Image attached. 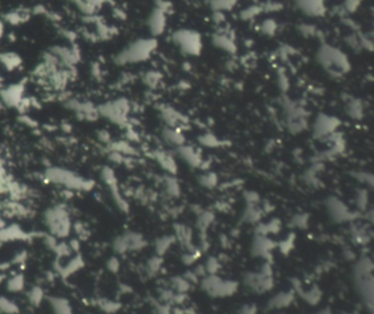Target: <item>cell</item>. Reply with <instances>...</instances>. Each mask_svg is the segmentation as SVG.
Returning <instances> with one entry per match:
<instances>
[{
    "label": "cell",
    "mask_w": 374,
    "mask_h": 314,
    "mask_svg": "<svg viewBox=\"0 0 374 314\" xmlns=\"http://www.w3.org/2000/svg\"><path fill=\"white\" fill-rule=\"evenodd\" d=\"M340 126V120L334 116L319 114L312 123L313 136L317 140H326L337 132Z\"/></svg>",
    "instance_id": "11"
},
{
    "label": "cell",
    "mask_w": 374,
    "mask_h": 314,
    "mask_svg": "<svg viewBox=\"0 0 374 314\" xmlns=\"http://www.w3.org/2000/svg\"><path fill=\"white\" fill-rule=\"evenodd\" d=\"M296 8L310 18H319L326 14L325 0H295Z\"/></svg>",
    "instance_id": "20"
},
{
    "label": "cell",
    "mask_w": 374,
    "mask_h": 314,
    "mask_svg": "<svg viewBox=\"0 0 374 314\" xmlns=\"http://www.w3.org/2000/svg\"><path fill=\"white\" fill-rule=\"evenodd\" d=\"M198 183L203 188L213 189L218 186L219 178L213 171H205V173L200 175V177L198 178Z\"/></svg>",
    "instance_id": "37"
},
{
    "label": "cell",
    "mask_w": 374,
    "mask_h": 314,
    "mask_svg": "<svg viewBox=\"0 0 374 314\" xmlns=\"http://www.w3.org/2000/svg\"><path fill=\"white\" fill-rule=\"evenodd\" d=\"M3 227H4V221L2 219V216H0V228H3Z\"/></svg>",
    "instance_id": "62"
},
{
    "label": "cell",
    "mask_w": 374,
    "mask_h": 314,
    "mask_svg": "<svg viewBox=\"0 0 374 314\" xmlns=\"http://www.w3.org/2000/svg\"><path fill=\"white\" fill-rule=\"evenodd\" d=\"M276 30H278V25H276L275 21L272 19H267L260 25V31L267 36L274 35Z\"/></svg>",
    "instance_id": "46"
},
{
    "label": "cell",
    "mask_w": 374,
    "mask_h": 314,
    "mask_svg": "<svg viewBox=\"0 0 374 314\" xmlns=\"http://www.w3.org/2000/svg\"><path fill=\"white\" fill-rule=\"evenodd\" d=\"M369 204V193L365 188L359 189L356 193V206L359 211H365L366 207Z\"/></svg>",
    "instance_id": "42"
},
{
    "label": "cell",
    "mask_w": 374,
    "mask_h": 314,
    "mask_svg": "<svg viewBox=\"0 0 374 314\" xmlns=\"http://www.w3.org/2000/svg\"><path fill=\"white\" fill-rule=\"evenodd\" d=\"M0 63L7 71H14L21 65L22 59L20 55L13 53V52H6V53H0Z\"/></svg>",
    "instance_id": "31"
},
{
    "label": "cell",
    "mask_w": 374,
    "mask_h": 314,
    "mask_svg": "<svg viewBox=\"0 0 374 314\" xmlns=\"http://www.w3.org/2000/svg\"><path fill=\"white\" fill-rule=\"evenodd\" d=\"M26 85L24 81L12 84L8 87L0 89V101L7 107L18 108L24 99Z\"/></svg>",
    "instance_id": "15"
},
{
    "label": "cell",
    "mask_w": 374,
    "mask_h": 314,
    "mask_svg": "<svg viewBox=\"0 0 374 314\" xmlns=\"http://www.w3.org/2000/svg\"><path fill=\"white\" fill-rule=\"evenodd\" d=\"M44 299V293L43 290L39 287L33 288L29 294V300L33 305H39L43 301Z\"/></svg>",
    "instance_id": "50"
},
{
    "label": "cell",
    "mask_w": 374,
    "mask_h": 314,
    "mask_svg": "<svg viewBox=\"0 0 374 314\" xmlns=\"http://www.w3.org/2000/svg\"><path fill=\"white\" fill-rule=\"evenodd\" d=\"M281 106L284 115V124L290 133L298 134L309 128L308 112L302 106L287 98L283 99Z\"/></svg>",
    "instance_id": "5"
},
{
    "label": "cell",
    "mask_w": 374,
    "mask_h": 314,
    "mask_svg": "<svg viewBox=\"0 0 374 314\" xmlns=\"http://www.w3.org/2000/svg\"><path fill=\"white\" fill-rule=\"evenodd\" d=\"M167 13H168L167 10L160 8V7L155 6L151 14L148 16L147 27L153 37L161 35L165 32V30H166Z\"/></svg>",
    "instance_id": "17"
},
{
    "label": "cell",
    "mask_w": 374,
    "mask_h": 314,
    "mask_svg": "<svg viewBox=\"0 0 374 314\" xmlns=\"http://www.w3.org/2000/svg\"><path fill=\"white\" fill-rule=\"evenodd\" d=\"M44 222L52 236L66 237L72 230L69 213L63 206H54L44 213Z\"/></svg>",
    "instance_id": "6"
},
{
    "label": "cell",
    "mask_w": 374,
    "mask_h": 314,
    "mask_svg": "<svg viewBox=\"0 0 374 314\" xmlns=\"http://www.w3.org/2000/svg\"><path fill=\"white\" fill-rule=\"evenodd\" d=\"M238 0H208V6L213 12H226L234 8Z\"/></svg>",
    "instance_id": "36"
},
{
    "label": "cell",
    "mask_w": 374,
    "mask_h": 314,
    "mask_svg": "<svg viewBox=\"0 0 374 314\" xmlns=\"http://www.w3.org/2000/svg\"><path fill=\"white\" fill-rule=\"evenodd\" d=\"M101 179H102V182L106 184V186L109 188L111 196H112V198H113L114 203L116 204L118 208L121 211L128 212L129 211V205L124 200V198L122 197L121 191H120L118 179H116V176L114 174V170L112 169L111 167H108V166L103 167L102 170H101Z\"/></svg>",
    "instance_id": "14"
},
{
    "label": "cell",
    "mask_w": 374,
    "mask_h": 314,
    "mask_svg": "<svg viewBox=\"0 0 374 314\" xmlns=\"http://www.w3.org/2000/svg\"><path fill=\"white\" fill-rule=\"evenodd\" d=\"M162 187L169 197L177 198L180 196L181 187L175 175H165L162 178Z\"/></svg>",
    "instance_id": "29"
},
{
    "label": "cell",
    "mask_w": 374,
    "mask_h": 314,
    "mask_svg": "<svg viewBox=\"0 0 374 314\" xmlns=\"http://www.w3.org/2000/svg\"><path fill=\"white\" fill-rule=\"evenodd\" d=\"M160 80H161L160 73L155 72V71H149V72L145 73L144 77H143L144 84L146 86H148L149 88H156L159 85Z\"/></svg>",
    "instance_id": "41"
},
{
    "label": "cell",
    "mask_w": 374,
    "mask_h": 314,
    "mask_svg": "<svg viewBox=\"0 0 374 314\" xmlns=\"http://www.w3.org/2000/svg\"><path fill=\"white\" fill-rule=\"evenodd\" d=\"M353 279L356 291L366 309L372 313L373 310V263L369 256H362L356 260L353 268Z\"/></svg>",
    "instance_id": "1"
},
{
    "label": "cell",
    "mask_w": 374,
    "mask_h": 314,
    "mask_svg": "<svg viewBox=\"0 0 374 314\" xmlns=\"http://www.w3.org/2000/svg\"><path fill=\"white\" fill-rule=\"evenodd\" d=\"M274 248L275 244L268 235L256 234L252 238L250 253L252 256L269 261V259L271 258L272 251L274 250Z\"/></svg>",
    "instance_id": "16"
},
{
    "label": "cell",
    "mask_w": 374,
    "mask_h": 314,
    "mask_svg": "<svg viewBox=\"0 0 374 314\" xmlns=\"http://www.w3.org/2000/svg\"><path fill=\"white\" fill-rule=\"evenodd\" d=\"M82 265H84L82 258L80 256H76L72 261H69V263L67 264L66 266L62 267L61 271H59V273H61L64 276V277H68V276H71L72 274L79 271V269L82 267Z\"/></svg>",
    "instance_id": "39"
},
{
    "label": "cell",
    "mask_w": 374,
    "mask_h": 314,
    "mask_svg": "<svg viewBox=\"0 0 374 314\" xmlns=\"http://www.w3.org/2000/svg\"><path fill=\"white\" fill-rule=\"evenodd\" d=\"M361 5V0H345L342 4V10L346 13H354L359 9Z\"/></svg>",
    "instance_id": "54"
},
{
    "label": "cell",
    "mask_w": 374,
    "mask_h": 314,
    "mask_svg": "<svg viewBox=\"0 0 374 314\" xmlns=\"http://www.w3.org/2000/svg\"><path fill=\"white\" fill-rule=\"evenodd\" d=\"M25 287V278L22 275H16L13 276L12 278L9 279L8 285H7V288H8L9 291L11 293H19Z\"/></svg>",
    "instance_id": "44"
},
{
    "label": "cell",
    "mask_w": 374,
    "mask_h": 314,
    "mask_svg": "<svg viewBox=\"0 0 374 314\" xmlns=\"http://www.w3.org/2000/svg\"><path fill=\"white\" fill-rule=\"evenodd\" d=\"M171 40L182 54L186 56H199L203 49L202 35L192 29H179L171 35Z\"/></svg>",
    "instance_id": "8"
},
{
    "label": "cell",
    "mask_w": 374,
    "mask_h": 314,
    "mask_svg": "<svg viewBox=\"0 0 374 314\" xmlns=\"http://www.w3.org/2000/svg\"><path fill=\"white\" fill-rule=\"evenodd\" d=\"M99 306L104 311L108 313H113L116 312L120 309V304L114 302V301H110V300H102L99 302Z\"/></svg>",
    "instance_id": "55"
},
{
    "label": "cell",
    "mask_w": 374,
    "mask_h": 314,
    "mask_svg": "<svg viewBox=\"0 0 374 314\" xmlns=\"http://www.w3.org/2000/svg\"><path fill=\"white\" fill-rule=\"evenodd\" d=\"M174 154L191 168H201V166L203 165V159H202L199 151H197L193 146L183 144L175 148Z\"/></svg>",
    "instance_id": "22"
},
{
    "label": "cell",
    "mask_w": 374,
    "mask_h": 314,
    "mask_svg": "<svg viewBox=\"0 0 374 314\" xmlns=\"http://www.w3.org/2000/svg\"><path fill=\"white\" fill-rule=\"evenodd\" d=\"M243 282L245 287L258 295H263L270 291L273 288L274 283L273 271L270 261H266L257 272H249L245 274Z\"/></svg>",
    "instance_id": "7"
},
{
    "label": "cell",
    "mask_w": 374,
    "mask_h": 314,
    "mask_svg": "<svg viewBox=\"0 0 374 314\" xmlns=\"http://www.w3.org/2000/svg\"><path fill=\"white\" fill-rule=\"evenodd\" d=\"M214 221V214L210 211H201L198 214L197 227L201 233H204Z\"/></svg>",
    "instance_id": "38"
},
{
    "label": "cell",
    "mask_w": 374,
    "mask_h": 314,
    "mask_svg": "<svg viewBox=\"0 0 374 314\" xmlns=\"http://www.w3.org/2000/svg\"><path fill=\"white\" fill-rule=\"evenodd\" d=\"M354 176L359 183H361L362 185L372 187L373 186V176L371 173H368V171H355Z\"/></svg>",
    "instance_id": "49"
},
{
    "label": "cell",
    "mask_w": 374,
    "mask_h": 314,
    "mask_svg": "<svg viewBox=\"0 0 374 314\" xmlns=\"http://www.w3.org/2000/svg\"><path fill=\"white\" fill-rule=\"evenodd\" d=\"M3 20L8 22V24L12 26H18L29 20V13L27 11H20V10L10 11L4 14Z\"/></svg>",
    "instance_id": "35"
},
{
    "label": "cell",
    "mask_w": 374,
    "mask_h": 314,
    "mask_svg": "<svg viewBox=\"0 0 374 314\" xmlns=\"http://www.w3.org/2000/svg\"><path fill=\"white\" fill-rule=\"evenodd\" d=\"M316 61L321 69L334 78L345 76L351 70L349 57L345 52L327 43L319 47Z\"/></svg>",
    "instance_id": "2"
},
{
    "label": "cell",
    "mask_w": 374,
    "mask_h": 314,
    "mask_svg": "<svg viewBox=\"0 0 374 314\" xmlns=\"http://www.w3.org/2000/svg\"><path fill=\"white\" fill-rule=\"evenodd\" d=\"M203 267L205 269L206 275L218 274L219 269H220V263H219V260L216 259L215 257H210L206 260V263Z\"/></svg>",
    "instance_id": "52"
},
{
    "label": "cell",
    "mask_w": 374,
    "mask_h": 314,
    "mask_svg": "<svg viewBox=\"0 0 374 314\" xmlns=\"http://www.w3.org/2000/svg\"><path fill=\"white\" fill-rule=\"evenodd\" d=\"M26 238H28V234L17 226L0 228V242L26 240Z\"/></svg>",
    "instance_id": "28"
},
{
    "label": "cell",
    "mask_w": 374,
    "mask_h": 314,
    "mask_svg": "<svg viewBox=\"0 0 374 314\" xmlns=\"http://www.w3.org/2000/svg\"><path fill=\"white\" fill-rule=\"evenodd\" d=\"M201 287L204 293L213 298H226L237 293L238 282L221 278L218 274L205 275L201 280Z\"/></svg>",
    "instance_id": "10"
},
{
    "label": "cell",
    "mask_w": 374,
    "mask_h": 314,
    "mask_svg": "<svg viewBox=\"0 0 374 314\" xmlns=\"http://www.w3.org/2000/svg\"><path fill=\"white\" fill-rule=\"evenodd\" d=\"M0 312L12 314L18 312V308L16 304L9 300H7L6 298H0Z\"/></svg>",
    "instance_id": "53"
},
{
    "label": "cell",
    "mask_w": 374,
    "mask_h": 314,
    "mask_svg": "<svg viewBox=\"0 0 374 314\" xmlns=\"http://www.w3.org/2000/svg\"><path fill=\"white\" fill-rule=\"evenodd\" d=\"M49 301H50L51 308H52V310H53L54 314H73L72 306L66 299L53 297V298H50Z\"/></svg>",
    "instance_id": "33"
},
{
    "label": "cell",
    "mask_w": 374,
    "mask_h": 314,
    "mask_svg": "<svg viewBox=\"0 0 374 314\" xmlns=\"http://www.w3.org/2000/svg\"><path fill=\"white\" fill-rule=\"evenodd\" d=\"M199 142L202 146L210 147V148L221 147L223 145V142L211 133H205V134H203V136H201L199 138Z\"/></svg>",
    "instance_id": "40"
},
{
    "label": "cell",
    "mask_w": 374,
    "mask_h": 314,
    "mask_svg": "<svg viewBox=\"0 0 374 314\" xmlns=\"http://www.w3.org/2000/svg\"><path fill=\"white\" fill-rule=\"evenodd\" d=\"M302 295V298L309 304H317L318 301L321 299V293L317 288H311L308 291H304Z\"/></svg>",
    "instance_id": "43"
},
{
    "label": "cell",
    "mask_w": 374,
    "mask_h": 314,
    "mask_svg": "<svg viewBox=\"0 0 374 314\" xmlns=\"http://www.w3.org/2000/svg\"><path fill=\"white\" fill-rule=\"evenodd\" d=\"M175 238L176 241H179L180 242L185 249H188L189 251L192 250L191 245H192V233H191V230L188 228L183 226V224H179V226L176 227L175 229Z\"/></svg>",
    "instance_id": "30"
},
{
    "label": "cell",
    "mask_w": 374,
    "mask_h": 314,
    "mask_svg": "<svg viewBox=\"0 0 374 314\" xmlns=\"http://www.w3.org/2000/svg\"><path fill=\"white\" fill-rule=\"evenodd\" d=\"M325 206L329 218H331L332 221H334L335 223L339 224L346 223L355 218L354 212L350 211L348 206L338 197L335 196L328 197L325 203Z\"/></svg>",
    "instance_id": "13"
},
{
    "label": "cell",
    "mask_w": 374,
    "mask_h": 314,
    "mask_svg": "<svg viewBox=\"0 0 374 314\" xmlns=\"http://www.w3.org/2000/svg\"><path fill=\"white\" fill-rule=\"evenodd\" d=\"M154 160L156 163L166 171L168 175H177L178 173V163L176 160V155L168 151H162V149H157L153 153Z\"/></svg>",
    "instance_id": "23"
},
{
    "label": "cell",
    "mask_w": 374,
    "mask_h": 314,
    "mask_svg": "<svg viewBox=\"0 0 374 314\" xmlns=\"http://www.w3.org/2000/svg\"><path fill=\"white\" fill-rule=\"evenodd\" d=\"M293 245H294V237L289 236V237L286 238V240H283L279 244V248H280V251L282 253L287 254V253H289L291 250L293 249Z\"/></svg>",
    "instance_id": "56"
},
{
    "label": "cell",
    "mask_w": 374,
    "mask_h": 314,
    "mask_svg": "<svg viewBox=\"0 0 374 314\" xmlns=\"http://www.w3.org/2000/svg\"><path fill=\"white\" fill-rule=\"evenodd\" d=\"M290 224L294 229H306L309 226V215L306 213H297L293 215Z\"/></svg>",
    "instance_id": "45"
},
{
    "label": "cell",
    "mask_w": 374,
    "mask_h": 314,
    "mask_svg": "<svg viewBox=\"0 0 374 314\" xmlns=\"http://www.w3.org/2000/svg\"><path fill=\"white\" fill-rule=\"evenodd\" d=\"M261 218V210L257 207V204H247L243 213V220L247 223L255 224L259 222Z\"/></svg>",
    "instance_id": "34"
},
{
    "label": "cell",
    "mask_w": 374,
    "mask_h": 314,
    "mask_svg": "<svg viewBox=\"0 0 374 314\" xmlns=\"http://www.w3.org/2000/svg\"><path fill=\"white\" fill-rule=\"evenodd\" d=\"M146 246L143 235L137 232H126L119 235L113 241V250L118 254H124L130 251H139Z\"/></svg>",
    "instance_id": "12"
},
{
    "label": "cell",
    "mask_w": 374,
    "mask_h": 314,
    "mask_svg": "<svg viewBox=\"0 0 374 314\" xmlns=\"http://www.w3.org/2000/svg\"><path fill=\"white\" fill-rule=\"evenodd\" d=\"M161 265H162V259H161V256L156 255V256L152 257L151 259H149V260L147 261L146 269H147V272H148L149 274L155 275V274H157V273H158V272L160 271Z\"/></svg>",
    "instance_id": "47"
},
{
    "label": "cell",
    "mask_w": 374,
    "mask_h": 314,
    "mask_svg": "<svg viewBox=\"0 0 374 314\" xmlns=\"http://www.w3.org/2000/svg\"><path fill=\"white\" fill-rule=\"evenodd\" d=\"M3 81H4V79L2 76H0V88H2V86H3Z\"/></svg>",
    "instance_id": "63"
},
{
    "label": "cell",
    "mask_w": 374,
    "mask_h": 314,
    "mask_svg": "<svg viewBox=\"0 0 374 314\" xmlns=\"http://www.w3.org/2000/svg\"><path fill=\"white\" fill-rule=\"evenodd\" d=\"M44 176L50 183L63 186L71 190L87 191L90 190L95 185V183L90 179H86L72 170L61 167L48 168Z\"/></svg>",
    "instance_id": "4"
},
{
    "label": "cell",
    "mask_w": 374,
    "mask_h": 314,
    "mask_svg": "<svg viewBox=\"0 0 374 314\" xmlns=\"http://www.w3.org/2000/svg\"><path fill=\"white\" fill-rule=\"evenodd\" d=\"M345 110L347 116H349L353 120H361L364 115L363 102L360 99L354 98V97H350L346 101Z\"/></svg>",
    "instance_id": "27"
},
{
    "label": "cell",
    "mask_w": 374,
    "mask_h": 314,
    "mask_svg": "<svg viewBox=\"0 0 374 314\" xmlns=\"http://www.w3.org/2000/svg\"><path fill=\"white\" fill-rule=\"evenodd\" d=\"M107 267H108V269H109L110 272L116 273L119 271V268H120V261H119V259L116 257H111L108 260Z\"/></svg>",
    "instance_id": "59"
},
{
    "label": "cell",
    "mask_w": 374,
    "mask_h": 314,
    "mask_svg": "<svg viewBox=\"0 0 374 314\" xmlns=\"http://www.w3.org/2000/svg\"><path fill=\"white\" fill-rule=\"evenodd\" d=\"M5 34V21L3 20V18H0V39L4 36Z\"/></svg>",
    "instance_id": "60"
},
{
    "label": "cell",
    "mask_w": 374,
    "mask_h": 314,
    "mask_svg": "<svg viewBox=\"0 0 374 314\" xmlns=\"http://www.w3.org/2000/svg\"><path fill=\"white\" fill-rule=\"evenodd\" d=\"M50 53L56 57L59 64L68 69H72L80 59V52L76 48L53 47L50 50Z\"/></svg>",
    "instance_id": "19"
},
{
    "label": "cell",
    "mask_w": 374,
    "mask_h": 314,
    "mask_svg": "<svg viewBox=\"0 0 374 314\" xmlns=\"http://www.w3.org/2000/svg\"><path fill=\"white\" fill-rule=\"evenodd\" d=\"M175 242H176V238L174 235H165V236L157 238L154 243L156 255H158V256L165 255V254L170 250L171 246L174 245Z\"/></svg>",
    "instance_id": "32"
},
{
    "label": "cell",
    "mask_w": 374,
    "mask_h": 314,
    "mask_svg": "<svg viewBox=\"0 0 374 314\" xmlns=\"http://www.w3.org/2000/svg\"><path fill=\"white\" fill-rule=\"evenodd\" d=\"M99 116L107 119L110 122L119 126H126L129 124L130 102L125 98H118L115 100L104 102L97 107Z\"/></svg>",
    "instance_id": "9"
},
{
    "label": "cell",
    "mask_w": 374,
    "mask_h": 314,
    "mask_svg": "<svg viewBox=\"0 0 374 314\" xmlns=\"http://www.w3.org/2000/svg\"><path fill=\"white\" fill-rule=\"evenodd\" d=\"M157 47H158V41L156 40V37L137 39L119 52L114 57V63L123 66L146 62L152 57Z\"/></svg>",
    "instance_id": "3"
},
{
    "label": "cell",
    "mask_w": 374,
    "mask_h": 314,
    "mask_svg": "<svg viewBox=\"0 0 374 314\" xmlns=\"http://www.w3.org/2000/svg\"><path fill=\"white\" fill-rule=\"evenodd\" d=\"M173 286L179 294H183L190 287V281L185 277H175L173 280Z\"/></svg>",
    "instance_id": "48"
},
{
    "label": "cell",
    "mask_w": 374,
    "mask_h": 314,
    "mask_svg": "<svg viewBox=\"0 0 374 314\" xmlns=\"http://www.w3.org/2000/svg\"><path fill=\"white\" fill-rule=\"evenodd\" d=\"M161 139L168 146L177 148L185 144L184 134L181 132L180 129L169 128V126H165L161 130Z\"/></svg>",
    "instance_id": "26"
},
{
    "label": "cell",
    "mask_w": 374,
    "mask_h": 314,
    "mask_svg": "<svg viewBox=\"0 0 374 314\" xmlns=\"http://www.w3.org/2000/svg\"><path fill=\"white\" fill-rule=\"evenodd\" d=\"M261 11H263V8L260 6H251L241 12V17L244 20H250L258 16Z\"/></svg>",
    "instance_id": "51"
},
{
    "label": "cell",
    "mask_w": 374,
    "mask_h": 314,
    "mask_svg": "<svg viewBox=\"0 0 374 314\" xmlns=\"http://www.w3.org/2000/svg\"><path fill=\"white\" fill-rule=\"evenodd\" d=\"M159 115L161 120L165 122V126L181 130L182 126L188 124V119L185 116H183L180 111L169 106H162L159 109Z\"/></svg>",
    "instance_id": "21"
},
{
    "label": "cell",
    "mask_w": 374,
    "mask_h": 314,
    "mask_svg": "<svg viewBox=\"0 0 374 314\" xmlns=\"http://www.w3.org/2000/svg\"><path fill=\"white\" fill-rule=\"evenodd\" d=\"M65 107L74 111L79 118L87 119V120H95L99 117L98 109L90 102L79 101L77 99H67L65 101Z\"/></svg>",
    "instance_id": "18"
},
{
    "label": "cell",
    "mask_w": 374,
    "mask_h": 314,
    "mask_svg": "<svg viewBox=\"0 0 374 314\" xmlns=\"http://www.w3.org/2000/svg\"><path fill=\"white\" fill-rule=\"evenodd\" d=\"M298 31L305 36H314L316 33V29L312 25H301L298 27Z\"/></svg>",
    "instance_id": "58"
},
{
    "label": "cell",
    "mask_w": 374,
    "mask_h": 314,
    "mask_svg": "<svg viewBox=\"0 0 374 314\" xmlns=\"http://www.w3.org/2000/svg\"><path fill=\"white\" fill-rule=\"evenodd\" d=\"M295 299L294 291H281L271 297L268 301V308L272 311H279L284 308H288L293 303Z\"/></svg>",
    "instance_id": "25"
},
{
    "label": "cell",
    "mask_w": 374,
    "mask_h": 314,
    "mask_svg": "<svg viewBox=\"0 0 374 314\" xmlns=\"http://www.w3.org/2000/svg\"><path fill=\"white\" fill-rule=\"evenodd\" d=\"M238 314H258V309L255 304L246 303L239 308Z\"/></svg>",
    "instance_id": "57"
},
{
    "label": "cell",
    "mask_w": 374,
    "mask_h": 314,
    "mask_svg": "<svg viewBox=\"0 0 374 314\" xmlns=\"http://www.w3.org/2000/svg\"><path fill=\"white\" fill-rule=\"evenodd\" d=\"M315 314H334L331 310H328V309H324V310H320V311H318V312H316Z\"/></svg>",
    "instance_id": "61"
},
{
    "label": "cell",
    "mask_w": 374,
    "mask_h": 314,
    "mask_svg": "<svg viewBox=\"0 0 374 314\" xmlns=\"http://www.w3.org/2000/svg\"><path fill=\"white\" fill-rule=\"evenodd\" d=\"M212 44L219 50L226 52L228 54H235L237 47L235 41L227 32H216L212 35Z\"/></svg>",
    "instance_id": "24"
}]
</instances>
